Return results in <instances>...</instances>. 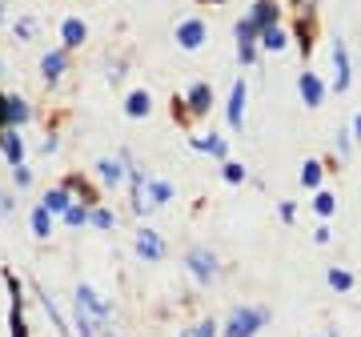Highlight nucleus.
Returning a JSON list of instances; mask_svg holds the SVG:
<instances>
[{"label": "nucleus", "mask_w": 361, "mask_h": 337, "mask_svg": "<svg viewBox=\"0 0 361 337\" xmlns=\"http://www.w3.org/2000/svg\"><path fill=\"white\" fill-rule=\"evenodd\" d=\"M61 185H65L68 193H73V201H80V205H101V189H97V181H89V177H80V173H65L61 177Z\"/></svg>", "instance_id": "14"}, {"label": "nucleus", "mask_w": 361, "mask_h": 337, "mask_svg": "<svg viewBox=\"0 0 361 337\" xmlns=\"http://www.w3.org/2000/svg\"><path fill=\"white\" fill-rule=\"evenodd\" d=\"M285 4H301V0H285Z\"/></svg>", "instance_id": "47"}, {"label": "nucleus", "mask_w": 361, "mask_h": 337, "mask_svg": "<svg viewBox=\"0 0 361 337\" xmlns=\"http://www.w3.org/2000/svg\"><path fill=\"white\" fill-rule=\"evenodd\" d=\"M109 85H121V80L129 77V56H116V61H109Z\"/></svg>", "instance_id": "34"}, {"label": "nucleus", "mask_w": 361, "mask_h": 337, "mask_svg": "<svg viewBox=\"0 0 361 337\" xmlns=\"http://www.w3.org/2000/svg\"><path fill=\"white\" fill-rule=\"evenodd\" d=\"M221 181L225 185H245L249 181V168L241 161H221Z\"/></svg>", "instance_id": "30"}, {"label": "nucleus", "mask_w": 361, "mask_h": 337, "mask_svg": "<svg viewBox=\"0 0 361 337\" xmlns=\"http://www.w3.org/2000/svg\"><path fill=\"white\" fill-rule=\"evenodd\" d=\"M325 337H345V333H337V329H329V333H325Z\"/></svg>", "instance_id": "45"}, {"label": "nucleus", "mask_w": 361, "mask_h": 337, "mask_svg": "<svg viewBox=\"0 0 361 337\" xmlns=\"http://www.w3.org/2000/svg\"><path fill=\"white\" fill-rule=\"evenodd\" d=\"M180 337H221V325L213 321V317H201V321L185 325V329H180Z\"/></svg>", "instance_id": "31"}, {"label": "nucleus", "mask_w": 361, "mask_h": 337, "mask_svg": "<svg viewBox=\"0 0 361 337\" xmlns=\"http://www.w3.org/2000/svg\"><path fill=\"white\" fill-rule=\"evenodd\" d=\"M322 177H325V161H305L301 173H297V181L305 189H322Z\"/></svg>", "instance_id": "28"}, {"label": "nucleus", "mask_w": 361, "mask_h": 337, "mask_svg": "<svg viewBox=\"0 0 361 337\" xmlns=\"http://www.w3.org/2000/svg\"><path fill=\"white\" fill-rule=\"evenodd\" d=\"M0 281L8 289V337H32L28 317H25V281L13 269H0Z\"/></svg>", "instance_id": "3"}, {"label": "nucleus", "mask_w": 361, "mask_h": 337, "mask_svg": "<svg viewBox=\"0 0 361 337\" xmlns=\"http://www.w3.org/2000/svg\"><path fill=\"white\" fill-rule=\"evenodd\" d=\"M56 37H61V49L65 52H80L89 44V25H85L80 16H65L61 28H56Z\"/></svg>", "instance_id": "12"}, {"label": "nucleus", "mask_w": 361, "mask_h": 337, "mask_svg": "<svg viewBox=\"0 0 361 337\" xmlns=\"http://www.w3.org/2000/svg\"><path fill=\"white\" fill-rule=\"evenodd\" d=\"M313 241H317V245H329V241H334V229H329V221H322V225L313 229Z\"/></svg>", "instance_id": "40"}, {"label": "nucleus", "mask_w": 361, "mask_h": 337, "mask_svg": "<svg viewBox=\"0 0 361 337\" xmlns=\"http://www.w3.org/2000/svg\"><path fill=\"white\" fill-rule=\"evenodd\" d=\"M185 273H189V281H193L197 289H213V286H217V277H221L217 253H213L209 245L185 249Z\"/></svg>", "instance_id": "2"}, {"label": "nucleus", "mask_w": 361, "mask_h": 337, "mask_svg": "<svg viewBox=\"0 0 361 337\" xmlns=\"http://www.w3.org/2000/svg\"><path fill=\"white\" fill-rule=\"evenodd\" d=\"M297 49H301V56H310L313 52V28L305 25V20L297 25Z\"/></svg>", "instance_id": "37"}, {"label": "nucleus", "mask_w": 361, "mask_h": 337, "mask_svg": "<svg viewBox=\"0 0 361 337\" xmlns=\"http://www.w3.org/2000/svg\"><path fill=\"white\" fill-rule=\"evenodd\" d=\"M61 225H65V229H73V233H80V229H85V225H89V205H80V201H73V205L65 209V213H61Z\"/></svg>", "instance_id": "26"}, {"label": "nucleus", "mask_w": 361, "mask_h": 337, "mask_svg": "<svg viewBox=\"0 0 361 337\" xmlns=\"http://www.w3.org/2000/svg\"><path fill=\"white\" fill-rule=\"evenodd\" d=\"M313 213H317L322 221H329L337 213V197L329 193V189H317V197H313Z\"/></svg>", "instance_id": "32"}, {"label": "nucleus", "mask_w": 361, "mask_h": 337, "mask_svg": "<svg viewBox=\"0 0 361 337\" xmlns=\"http://www.w3.org/2000/svg\"><path fill=\"white\" fill-rule=\"evenodd\" d=\"M0 157H4V165L16 168L28 161V141L20 137V129H0Z\"/></svg>", "instance_id": "13"}, {"label": "nucleus", "mask_w": 361, "mask_h": 337, "mask_svg": "<svg viewBox=\"0 0 361 337\" xmlns=\"http://www.w3.org/2000/svg\"><path fill=\"white\" fill-rule=\"evenodd\" d=\"M37 289V298H40V310L49 313V321H52V329H56V337H73V325H68V317L61 313V305H56V298H52L44 286H32Z\"/></svg>", "instance_id": "18"}, {"label": "nucleus", "mask_w": 361, "mask_h": 337, "mask_svg": "<svg viewBox=\"0 0 361 337\" xmlns=\"http://www.w3.org/2000/svg\"><path fill=\"white\" fill-rule=\"evenodd\" d=\"M37 149H40V157H56V153H61V133H56V129H49L44 137H40V145H37Z\"/></svg>", "instance_id": "35"}, {"label": "nucleus", "mask_w": 361, "mask_h": 337, "mask_svg": "<svg viewBox=\"0 0 361 337\" xmlns=\"http://www.w3.org/2000/svg\"><path fill=\"white\" fill-rule=\"evenodd\" d=\"M16 213V193L8 185H0V221H8Z\"/></svg>", "instance_id": "36"}, {"label": "nucleus", "mask_w": 361, "mask_h": 337, "mask_svg": "<svg viewBox=\"0 0 361 337\" xmlns=\"http://www.w3.org/2000/svg\"><path fill=\"white\" fill-rule=\"evenodd\" d=\"M28 229H32V237L37 241H52V233H56V217H52L49 209L40 205H32V213H28Z\"/></svg>", "instance_id": "19"}, {"label": "nucleus", "mask_w": 361, "mask_h": 337, "mask_svg": "<svg viewBox=\"0 0 361 337\" xmlns=\"http://www.w3.org/2000/svg\"><path fill=\"white\" fill-rule=\"evenodd\" d=\"M257 49H261V52H285V49H289V32H285L281 25H273V28H261V37H257Z\"/></svg>", "instance_id": "23"}, {"label": "nucleus", "mask_w": 361, "mask_h": 337, "mask_svg": "<svg viewBox=\"0 0 361 337\" xmlns=\"http://www.w3.org/2000/svg\"><path fill=\"white\" fill-rule=\"evenodd\" d=\"M13 185H16V189H20V193H25V189H32V185H37V173L28 168V161H25V165H16V168H13Z\"/></svg>", "instance_id": "33"}, {"label": "nucleus", "mask_w": 361, "mask_h": 337, "mask_svg": "<svg viewBox=\"0 0 361 337\" xmlns=\"http://www.w3.org/2000/svg\"><path fill=\"white\" fill-rule=\"evenodd\" d=\"M92 181H97V189L101 193H113V189H121V185L129 181V168H125V161L121 157H97V165H92Z\"/></svg>", "instance_id": "6"}, {"label": "nucleus", "mask_w": 361, "mask_h": 337, "mask_svg": "<svg viewBox=\"0 0 361 337\" xmlns=\"http://www.w3.org/2000/svg\"><path fill=\"white\" fill-rule=\"evenodd\" d=\"M349 85H353V61L345 44L334 40V92H349Z\"/></svg>", "instance_id": "16"}, {"label": "nucleus", "mask_w": 361, "mask_h": 337, "mask_svg": "<svg viewBox=\"0 0 361 337\" xmlns=\"http://www.w3.org/2000/svg\"><path fill=\"white\" fill-rule=\"evenodd\" d=\"M297 92H301L305 109H322V104H325V80L317 77V73H310V68L297 77Z\"/></svg>", "instance_id": "17"}, {"label": "nucleus", "mask_w": 361, "mask_h": 337, "mask_svg": "<svg viewBox=\"0 0 361 337\" xmlns=\"http://www.w3.org/2000/svg\"><path fill=\"white\" fill-rule=\"evenodd\" d=\"M153 113V92L149 89H133L129 97H125V117L129 121H145Z\"/></svg>", "instance_id": "20"}, {"label": "nucleus", "mask_w": 361, "mask_h": 337, "mask_svg": "<svg viewBox=\"0 0 361 337\" xmlns=\"http://www.w3.org/2000/svg\"><path fill=\"white\" fill-rule=\"evenodd\" d=\"M13 25V37L20 40V44H32V40L40 37V20L37 16H16V20H8Z\"/></svg>", "instance_id": "27"}, {"label": "nucleus", "mask_w": 361, "mask_h": 337, "mask_svg": "<svg viewBox=\"0 0 361 337\" xmlns=\"http://www.w3.org/2000/svg\"><path fill=\"white\" fill-rule=\"evenodd\" d=\"M313 337H325V333H313Z\"/></svg>", "instance_id": "49"}, {"label": "nucleus", "mask_w": 361, "mask_h": 337, "mask_svg": "<svg viewBox=\"0 0 361 337\" xmlns=\"http://www.w3.org/2000/svg\"><path fill=\"white\" fill-rule=\"evenodd\" d=\"M189 149L213 157V161H229V141L217 137V133H193V137H189Z\"/></svg>", "instance_id": "15"}, {"label": "nucleus", "mask_w": 361, "mask_h": 337, "mask_svg": "<svg viewBox=\"0 0 361 337\" xmlns=\"http://www.w3.org/2000/svg\"><path fill=\"white\" fill-rule=\"evenodd\" d=\"M73 305H80L85 313H92V317H97L101 325L113 321V301L101 298V293H97L89 281H77V289H73Z\"/></svg>", "instance_id": "7"}, {"label": "nucleus", "mask_w": 361, "mask_h": 337, "mask_svg": "<svg viewBox=\"0 0 361 337\" xmlns=\"http://www.w3.org/2000/svg\"><path fill=\"white\" fill-rule=\"evenodd\" d=\"M133 253H137V261H145V265H161V261L169 257V245L153 225H137V229H133Z\"/></svg>", "instance_id": "5"}, {"label": "nucleus", "mask_w": 361, "mask_h": 337, "mask_svg": "<svg viewBox=\"0 0 361 337\" xmlns=\"http://www.w3.org/2000/svg\"><path fill=\"white\" fill-rule=\"evenodd\" d=\"M8 25V0H0V28Z\"/></svg>", "instance_id": "43"}, {"label": "nucleus", "mask_w": 361, "mask_h": 337, "mask_svg": "<svg viewBox=\"0 0 361 337\" xmlns=\"http://www.w3.org/2000/svg\"><path fill=\"white\" fill-rule=\"evenodd\" d=\"M40 205L49 209L52 217H61L68 205H73V193H68L65 185H52V189H44V197H40Z\"/></svg>", "instance_id": "22"}, {"label": "nucleus", "mask_w": 361, "mask_h": 337, "mask_svg": "<svg viewBox=\"0 0 361 337\" xmlns=\"http://www.w3.org/2000/svg\"><path fill=\"white\" fill-rule=\"evenodd\" d=\"M273 321L269 305H233L229 317L221 321V337H257Z\"/></svg>", "instance_id": "1"}, {"label": "nucleus", "mask_w": 361, "mask_h": 337, "mask_svg": "<svg viewBox=\"0 0 361 337\" xmlns=\"http://www.w3.org/2000/svg\"><path fill=\"white\" fill-rule=\"evenodd\" d=\"M37 73H40V80H44V89L56 92L68 80V73H73V52H65L61 44H56V49H49V52H40Z\"/></svg>", "instance_id": "4"}, {"label": "nucleus", "mask_w": 361, "mask_h": 337, "mask_svg": "<svg viewBox=\"0 0 361 337\" xmlns=\"http://www.w3.org/2000/svg\"><path fill=\"white\" fill-rule=\"evenodd\" d=\"M349 133H353V141H361V113L353 117V125H349Z\"/></svg>", "instance_id": "42"}, {"label": "nucleus", "mask_w": 361, "mask_h": 337, "mask_svg": "<svg viewBox=\"0 0 361 337\" xmlns=\"http://www.w3.org/2000/svg\"><path fill=\"white\" fill-rule=\"evenodd\" d=\"M0 80H4V56H0Z\"/></svg>", "instance_id": "46"}, {"label": "nucleus", "mask_w": 361, "mask_h": 337, "mask_svg": "<svg viewBox=\"0 0 361 337\" xmlns=\"http://www.w3.org/2000/svg\"><path fill=\"white\" fill-rule=\"evenodd\" d=\"M325 281H329V289H337V293H349V289H353V273H349L345 265H329Z\"/></svg>", "instance_id": "29"}, {"label": "nucleus", "mask_w": 361, "mask_h": 337, "mask_svg": "<svg viewBox=\"0 0 361 337\" xmlns=\"http://www.w3.org/2000/svg\"><path fill=\"white\" fill-rule=\"evenodd\" d=\"M32 121H37L32 101L20 97V92H4V129H20V133H25Z\"/></svg>", "instance_id": "8"}, {"label": "nucleus", "mask_w": 361, "mask_h": 337, "mask_svg": "<svg viewBox=\"0 0 361 337\" xmlns=\"http://www.w3.org/2000/svg\"><path fill=\"white\" fill-rule=\"evenodd\" d=\"M209 4H225V0H209Z\"/></svg>", "instance_id": "48"}, {"label": "nucleus", "mask_w": 361, "mask_h": 337, "mask_svg": "<svg viewBox=\"0 0 361 337\" xmlns=\"http://www.w3.org/2000/svg\"><path fill=\"white\" fill-rule=\"evenodd\" d=\"M180 109H185V121L209 117V109H213V85H209V80H193L189 92L180 97Z\"/></svg>", "instance_id": "9"}, {"label": "nucleus", "mask_w": 361, "mask_h": 337, "mask_svg": "<svg viewBox=\"0 0 361 337\" xmlns=\"http://www.w3.org/2000/svg\"><path fill=\"white\" fill-rule=\"evenodd\" d=\"M245 113H249V85H245V77H241V80H233L229 104H225V121H229L233 133L245 129Z\"/></svg>", "instance_id": "11"}, {"label": "nucleus", "mask_w": 361, "mask_h": 337, "mask_svg": "<svg viewBox=\"0 0 361 337\" xmlns=\"http://www.w3.org/2000/svg\"><path fill=\"white\" fill-rule=\"evenodd\" d=\"M173 40H177V49H185V52L205 49V40H209V25L201 20V16H185V20L177 25V32H173Z\"/></svg>", "instance_id": "10"}, {"label": "nucleus", "mask_w": 361, "mask_h": 337, "mask_svg": "<svg viewBox=\"0 0 361 337\" xmlns=\"http://www.w3.org/2000/svg\"><path fill=\"white\" fill-rule=\"evenodd\" d=\"M89 229H97V233H113V229H116V213L104 205V201L89 209Z\"/></svg>", "instance_id": "25"}, {"label": "nucleus", "mask_w": 361, "mask_h": 337, "mask_svg": "<svg viewBox=\"0 0 361 337\" xmlns=\"http://www.w3.org/2000/svg\"><path fill=\"white\" fill-rule=\"evenodd\" d=\"M73 337H97L101 333V321H97V317H92V313H85L80 310V305H73Z\"/></svg>", "instance_id": "24"}, {"label": "nucleus", "mask_w": 361, "mask_h": 337, "mask_svg": "<svg viewBox=\"0 0 361 337\" xmlns=\"http://www.w3.org/2000/svg\"><path fill=\"white\" fill-rule=\"evenodd\" d=\"M97 337H121V329H116V325L109 321V325H101V333H97Z\"/></svg>", "instance_id": "41"}, {"label": "nucleus", "mask_w": 361, "mask_h": 337, "mask_svg": "<svg viewBox=\"0 0 361 337\" xmlns=\"http://www.w3.org/2000/svg\"><path fill=\"white\" fill-rule=\"evenodd\" d=\"M337 153H341V157L353 153V133H349V129H337Z\"/></svg>", "instance_id": "39"}, {"label": "nucleus", "mask_w": 361, "mask_h": 337, "mask_svg": "<svg viewBox=\"0 0 361 337\" xmlns=\"http://www.w3.org/2000/svg\"><path fill=\"white\" fill-rule=\"evenodd\" d=\"M0 129H4V89H0Z\"/></svg>", "instance_id": "44"}, {"label": "nucleus", "mask_w": 361, "mask_h": 337, "mask_svg": "<svg viewBox=\"0 0 361 337\" xmlns=\"http://www.w3.org/2000/svg\"><path fill=\"white\" fill-rule=\"evenodd\" d=\"M277 217H281V225H293L297 221V201H277Z\"/></svg>", "instance_id": "38"}, {"label": "nucleus", "mask_w": 361, "mask_h": 337, "mask_svg": "<svg viewBox=\"0 0 361 337\" xmlns=\"http://www.w3.org/2000/svg\"><path fill=\"white\" fill-rule=\"evenodd\" d=\"M249 20H253L257 28L281 25V8H277V0H253V8H249Z\"/></svg>", "instance_id": "21"}]
</instances>
